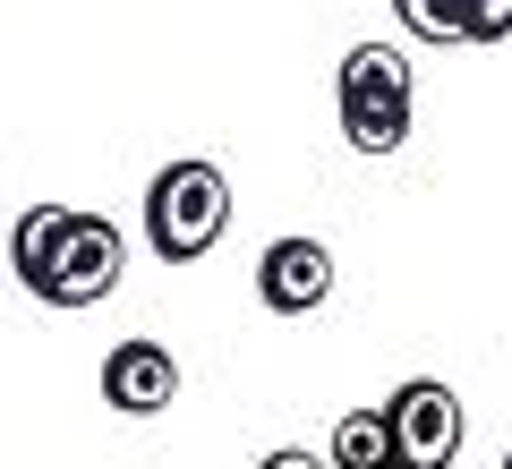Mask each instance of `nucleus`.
<instances>
[{"mask_svg": "<svg viewBox=\"0 0 512 469\" xmlns=\"http://www.w3.org/2000/svg\"><path fill=\"white\" fill-rule=\"evenodd\" d=\"M128 239L103 214H77V205H26L18 231H9V273L35 290L43 307H94L120 290Z\"/></svg>", "mask_w": 512, "mask_h": 469, "instance_id": "obj_1", "label": "nucleus"}, {"mask_svg": "<svg viewBox=\"0 0 512 469\" xmlns=\"http://www.w3.org/2000/svg\"><path fill=\"white\" fill-rule=\"evenodd\" d=\"M222 231H231V180H222V163L180 154V163L154 171V188H146V248L163 256V265L214 256Z\"/></svg>", "mask_w": 512, "mask_h": 469, "instance_id": "obj_2", "label": "nucleus"}, {"mask_svg": "<svg viewBox=\"0 0 512 469\" xmlns=\"http://www.w3.org/2000/svg\"><path fill=\"white\" fill-rule=\"evenodd\" d=\"M333 103H342L350 154H393V145L410 137V60L393 52V43H350Z\"/></svg>", "mask_w": 512, "mask_h": 469, "instance_id": "obj_3", "label": "nucleus"}, {"mask_svg": "<svg viewBox=\"0 0 512 469\" xmlns=\"http://www.w3.org/2000/svg\"><path fill=\"white\" fill-rule=\"evenodd\" d=\"M384 427H393V469H453L461 461V401L436 376H410L384 401Z\"/></svg>", "mask_w": 512, "mask_h": 469, "instance_id": "obj_4", "label": "nucleus"}, {"mask_svg": "<svg viewBox=\"0 0 512 469\" xmlns=\"http://www.w3.org/2000/svg\"><path fill=\"white\" fill-rule=\"evenodd\" d=\"M256 299L274 316H316L333 299V248L325 239H274L256 256Z\"/></svg>", "mask_w": 512, "mask_h": 469, "instance_id": "obj_5", "label": "nucleus"}, {"mask_svg": "<svg viewBox=\"0 0 512 469\" xmlns=\"http://www.w3.org/2000/svg\"><path fill=\"white\" fill-rule=\"evenodd\" d=\"M103 401L120 418H154V410H171L180 401V359H171L163 342H120V350H103Z\"/></svg>", "mask_w": 512, "mask_h": 469, "instance_id": "obj_6", "label": "nucleus"}, {"mask_svg": "<svg viewBox=\"0 0 512 469\" xmlns=\"http://www.w3.org/2000/svg\"><path fill=\"white\" fill-rule=\"evenodd\" d=\"M325 469H393V427H384V410H350L342 427H333V461Z\"/></svg>", "mask_w": 512, "mask_h": 469, "instance_id": "obj_7", "label": "nucleus"}, {"mask_svg": "<svg viewBox=\"0 0 512 469\" xmlns=\"http://www.w3.org/2000/svg\"><path fill=\"white\" fill-rule=\"evenodd\" d=\"M393 18L419 43H470V9L461 0H393Z\"/></svg>", "mask_w": 512, "mask_h": 469, "instance_id": "obj_8", "label": "nucleus"}, {"mask_svg": "<svg viewBox=\"0 0 512 469\" xmlns=\"http://www.w3.org/2000/svg\"><path fill=\"white\" fill-rule=\"evenodd\" d=\"M470 9V43H504L512 35V0H461Z\"/></svg>", "mask_w": 512, "mask_h": 469, "instance_id": "obj_9", "label": "nucleus"}, {"mask_svg": "<svg viewBox=\"0 0 512 469\" xmlns=\"http://www.w3.org/2000/svg\"><path fill=\"white\" fill-rule=\"evenodd\" d=\"M256 469H325V461H316V452H299V444H291V452H265V461H256Z\"/></svg>", "mask_w": 512, "mask_h": 469, "instance_id": "obj_10", "label": "nucleus"}, {"mask_svg": "<svg viewBox=\"0 0 512 469\" xmlns=\"http://www.w3.org/2000/svg\"><path fill=\"white\" fill-rule=\"evenodd\" d=\"M504 469H512V452H504Z\"/></svg>", "mask_w": 512, "mask_h": 469, "instance_id": "obj_11", "label": "nucleus"}]
</instances>
